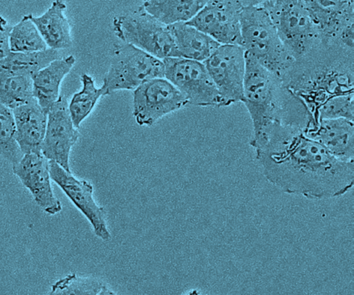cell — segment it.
Instances as JSON below:
<instances>
[{
  "mask_svg": "<svg viewBox=\"0 0 354 295\" xmlns=\"http://www.w3.org/2000/svg\"><path fill=\"white\" fill-rule=\"evenodd\" d=\"M322 41L354 48V1L304 0Z\"/></svg>",
  "mask_w": 354,
  "mask_h": 295,
  "instance_id": "9c48e42d",
  "label": "cell"
},
{
  "mask_svg": "<svg viewBox=\"0 0 354 295\" xmlns=\"http://www.w3.org/2000/svg\"><path fill=\"white\" fill-rule=\"evenodd\" d=\"M203 63L228 106L242 101L246 61L241 46L220 45Z\"/></svg>",
  "mask_w": 354,
  "mask_h": 295,
  "instance_id": "8fae6325",
  "label": "cell"
},
{
  "mask_svg": "<svg viewBox=\"0 0 354 295\" xmlns=\"http://www.w3.org/2000/svg\"><path fill=\"white\" fill-rule=\"evenodd\" d=\"M34 98L30 76L0 77V103L13 110Z\"/></svg>",
  "mask_w": 354,
  "mask_h": 295,
  "instance_id": "484cf974",
  "label": "cell"
},
{
  "mask_svg": "<svg viewBox=\"0 0 354 295\" xmlns=\"http://www.w3.org/2000/svg\"><path fill=\"white\" fill-rule=\"evenodd\" d=\"M68 105L66 97L60 95L48 111L41 152L48 160L71 172L70 153L80 133L73 123Z\"/></svg>",
  "mask_w": 354,
  "mask_h": 295,
  "instance_id": "4fadbf2b",
  "label": "cell"
},
{
  "mask_svg": "<svg viewBox=\"0 0 354 295\" xmlns=\"http://www.w3.org/2000/svg\"><path fill=\"white\" fill-rule=\"evenodd\" d=\"M23 155L16 139L12 110L0 103V156L13 165Z\"/></svg>",
  "mask_w": 354,
  "mask_h": 295,
  "instance_id": "4316f807",
  "label": "cell"
},
{
  "mask_svg": "<svg viewBox=\"0 0 354 295\" xmlns=\"http://www.w3.org/2000/svg\"><path fill=\"white\" fill-rule=\"evenodd\" d=\"M254 151L266 179L286 193L329 199L353 186V162L335 158L301 131H279Z\"/></svg>",
  "mask_w": 354,
  "mask_h": 295,
  "instance_id": "6da1fadb",
  "label": "cell"
},
{
  "mask_svg": "<svg viewBox=\"0 0 354 295\" xmlns=\"http://www.w3.org/2000/svg\"><path fill=\"white\" fill-rule=\"evenodd\" d=\"M162 60L126 44L117 46L103 78L104 96L120 90H135L142 84L164 77Z\"/></svg>",
  "mask_w": 354,
  "mask_h": 295,
  "instance_id": "8992f818",
  "label": "cell"
},
{
  "mask_svg": "<svg viewBox=\"0 0 354 295\" xmlns=\"http://www.w3.org/2000/svg\"><path fill=\"white\" fill-rule=\"evenodd\" d=\"M304 134L320 144L335 158L346 162H353V120L338 118L314 121Z\"/></svg>",
  "mask_w": 354,
  "mask_h": 295,
  "instance_id": "2e32d148",
  "label": "cell"
},
{
  "mask_svg": "<svg viewBox=\"0 0 354 295\" xmlns=\"http://www.w3.org/2000/svg\"><path fill=\"white\" fill-rule=\"evenodd\" d=\"M58 50L47 48L32 53L10 52L0 61V77L9 76L32 77L53 61L59 59Z\"/></svg>",
  "mask_w": 354,
  "mask_h": 295,
  "instance_id": "7402d4cb",
  "label": "cell"
},
{
  "mask_svg": "<svg viewBox=\"0 0 354 295\" xmlns=\"http://www.w3.org/2000/svg\"><path fill=\"white\" fill-rule=\"evenodd\" d=\"M315 121L344 118L354 120V94L332 98L322 104L313 115Z\"/></svg>",
  "mask_w": 354,
  "mask_h": 295,
  "instance_id": "83f0119b",
  "label": "cell"
},
{
  "mask_svg": "<svg viewBox=\"0 0 354 295\" xmlns=\"http://www.w3.org/2000/svg\"><path fill=\"white\" fill-rule=\"evenodd\" d=\"M241 46L262 66L282 81L294 59L289 54L261 1H247L241 16Z\"/></svg>",
  "mask_w": 354,
  "mask_h": 295,
  "instance_id": "277c9868",
  "label": "cell"
},
{
  "mask_svg": "<svg viewBox=\"0 0 354 295\" xmlns=\"http://www.w3.org/2000/svg\"><path fill=\"white\" fill-rule=\"evenodd\" d=\"M247 1H207L187 24L220 45L241 44L240 16Z\"/></svg>",
  "mask_w": 354,
  "mask_h": 295,
  "instance_id": "7c38bea8",
  "label": "cell"
},
{
  "mask_svg": "<svg viewBox=\"0 0 354 295\" xmlns=\"http://www.w3.org/2000/svg\"><path fill=\"white\" fill-rule=\"evenodd\" d=\"M80 79L82 89L73 95L68 105L71 120L77 129L91 113L100 97L104 96L101 87L95 86L91 75L84 73Z\"/></svg>",
  "mask_w": 354,
  "mask_h": 295,
  "instance_id": "603a6c76",
  "label": "cell"
},
{
  "mask_svg": "<svg viewBox=\"0 0 354 295\" xmlns=\"http://www.w3.org/2000/svg\"><path fill=\"white\" fill-rule=\"evenodd\" d=\"M11 28L7 20L0 16V61L10 53L9 36Z\"/></svg>",
  "mask_w": 354,
  "mask_h": 295,
  "instance_id": "f1b7e54d",
  "label": "cell"
},
{
  "mask_svg": "<svg viewBox=\"0 0 354 295\" xmlns=\"http://www.w3.org/2000/svg\"><path fill=\"white\" fill-rule=\"evenodd\" d=\"M164 77L185 97L187 104L198 106H228L221 95L204 64L182 57L162 59Z\"/></svg>",
  "mask_w": 354,
  "mask_h": 295,
  "instance_id": "ba28073f",
  "label": "cell"
},
{
  "mask_svg": "<svg viewBox=\"0 0 354 295\" xmlns=\"http://www.w3.org/2000/svg\"><path fill=\"white\" fill-rule=\"evenodd\" d=\"M49 166L51 180L86 218L95 235L103 240H109L111 234L106 222V211L95 201L93 185L85 180L77 179L53 161L49 160Z\"/></svg>",
  "mask_w": 354,
  "mask_h": 295,
  "instance_id": "5bb4252c",
  "label": "cell"
},
{
  "mask_svg": "<svg viewBox=\"0 0 354 295\" xmlns=\"http://www.w3.org/2000/svg\"><path fill=\"white\" fill-rule=\"evenodd\" d=\"M283 82L313 116L328 100L354 94V48L322 41L294 61Z\"/></svg>",
  "mask_w": 354,
  "mask_h": 295,
  "instance_id": "3957f363",
  "label": "cell"
},
{
  "mask_svg": "<svg viewBox=\"0 0 354 295\" xmlns=\"http://www.w3.org/2000/svg\"><path fill=\"white\" fill-rule=\"evenodd\" d=\"M285 48L298 60L322 42L304 0L261 1Z\"/></svg>",
  "mask_w": 354,
  "mask_h": 295,
  "instance_id": "5b68a950",
  "label": "cell"
},
{
  "mask_svg": "<svg viewBox=\"0 0 354 295\" xmlns=\"http://www.w3.org/2000/svg\"><path fill=\"white\" fill-rule=\"evenodd\" d=\"M49 294L51 295L115 294L104 283L95 278L78 276L75 274H68L54 283Z\"/></svg>",
  "mask_w": 354,
  "mask_h": 295,
  "instance_id": "d4e9b609",
  "label": "cell"
},
{
  "mask_svg": "<svg viewBox=\"0 0 354 295\" xmlns=\"http://www.w3.org/2000/svg\"><path fill=\"white\" fill-rule=\"evenodd\" d=\"M179 57L204 62L220 46L213 39L187 24L168 26Z\"/></svg>",
  "mask_w": 354,
  "mask_h": 295,
  "instance_id": "ffe728a7",
  "label": "cell"
},
{
  "mask_svg": "<svg viewBox=\"0 0 354 295\" xmlns=\"http://www.w3.org/2000/svg\"><path fill=\"white\" fill-rule=\"evenodd\" d=\"M204 0H147L142 8L160 23L169 26L190 21L205 5Z\"/></svg>",
  "mask_w": 354,
  "mask_h": 295,
  "instance_id": "44dd1931",
  "label": "cell"
},
{
  "mask_svg": "<svg viewBox=\"0 0 354 295\" xmlns=\"http://www.w3.org/2000/svg\"><path fill=\"white\" fill-rule=\"evenodd\" d=\"M16 139L24 154L41 152L47 124V113L34 97L12 110Z\"/></svg>",
  "mask_w": 354,
  "mask_h": 295,
  "instance_id": "e0dca14e",
  "label": "cell"
},
{
  "mask_svg": "<svg viewBox=\"0 0 354 295\" xmlns=\"http://www.w3.org/2000/svg\"><path fill=\"white\" fill-rule=\"evenodd\" d=\"M12 171L44 211L55 215L62 211V204L51 186L49 160L41 152L24 154L21 159L12 165Z\"/></svg>",
  "mask_w": 354,
  "mask_h": 295,
  "instance_id": "9a60e30c",
  "label": "cell"
},
{
  "mask_svg": "<svg viewBox=\"0 0 354 295\" xmlns=\"http://www.w3.org/2000/svg\"><path fill=\"white\" fill-rule=\"evenodd\" d=\"M75 63V58L72 55L59 58L31 77L34 97L47 114L58 100L62 82Z\"/></svg>",
  "mask_w": 354,
  "mask_h": 295,
  "instance_id": "ac0fdd59",
  "label": "cell"
},
{
  "mask_svg": "<svg viewBox=\"0 0 354 295\" xmlns=\"http://www.w3.org/2000/svg\"><path fill=\"white\" fill-rule=\"evenodd\" d=\"M243 102L252 121L250 144L254 148L280 128L303 133L315 120L283 81L245 53Z\"/></svg>",
  "mask_w": 354,
  "mask_h": 295,
  "instance_id": "7a4b0ae2",
  "label": "cell"
},
{
  "mask_svg": "<svg viewBox=\"0 0 354 295\" xmlns=\"http://www.w3.org/2000/svg\"><path fill=\"white\" fill-rule=\"evenodd\" d=\"M66 8L64 1L56 0L41 15L35 17L30 14L32 21L48 48L58 50L72 45L70 24L64 15Z\"/></svg>",
  "mask_w": 354,
  "mask_h": 295,
  "instance_id": "d6986e66",
  "label": "cell"
},
{
  "mask_svg": "<svg viewBox=\"0 0 354 295\" xmlns=\"http://www.w3.org/2000/svg\"><path fill=\"white\" fill-rule=\"evenodd\" d=\"M112 26L114 34L124 43L161 60L179 57L168 26L145 12L142 6L114 17Z\"/></svg>",
  "mask_w": 354,
  "mask_h": 295,
  "instance_id": "52a82bcc",
  "label": "cell"
},
{
  "mask_svg": "<svg viewBox=\"0 0 354 295\" xmlns=\"http://www.w3.org/2000/svg\"><path fill=\"white\" fill-rule=\"evenodd\" d=\"M9 44L10 52L14 53H32L48 48L32 21L30 14L24 15L17 24L12 26Z\"/></svg>",
  "mask_w": 354,
  "mask_h": 295,
  "instance_id": "cb8c5ba5",
  "label": "cell"
},
{
  "mask_svg": "<svg viewBox=\"0 0 354 295\" xmlns=\"http://www.w3.org/2000/svg\"><path fill=\"white\" fill-rule=\"evenodd\" d=\"M186 104L185 97L170 82L155 78L134 90L133 115L139 125L150 126Z\"/></svg>",
  "mask_w": 354,
  "mask_h": 295,
  "instance_id": "30bf717a",
  "label": "cell"
}]
</instances>
